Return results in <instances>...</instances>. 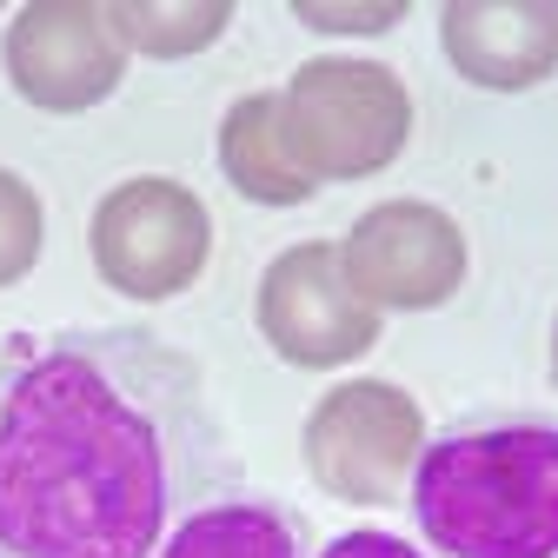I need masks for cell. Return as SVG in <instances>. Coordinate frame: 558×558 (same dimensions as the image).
<instances>
[{
    "mask_svg": "<svg viewBox=\"0 0 558 558\" xmlns=\"http://www.w3.org/2000/svg\"><path fill=\"white\" fill-rule=\"evenodd\" d=\"M339 259H345L353 293L373 313L379 306L433 313V306H446L459 293V279H465V233L426 199H386L366 220H353Z\"/></svg>",
    "mask_w": 558,
    "mask_h": 558,
    "instance_id": "obj_8",
    "label": "cell"
},
{
    "mask_svg": "<svg viewBox=\"0 0 558 558\" xmlns=\"http://www.w3.org/2000/svg\"><path fill=\"white\" fill-rule=\"evenodd\" d=\"M220 167L227 180L259 199V206H300L313 193V180L293 167V147L279 133V94H246L233 100L227 126H220Z\"/></svg>",
    "mask_w": 558,
    "mask_h": 558,
    "instance_id": "obj_10",
    "label": "cell"
},
{
    "mask_svg": "<svg viewBox=\"0 0 558 558\" xmlns=\"http://www.w3.org/2000/svg\"><path fill=\"white\" fill-rule=\"evenodd\" d=\"M253 319L287 366H345L366 345H379V313L353 293L339 246L326 240L287 246L266 266Z\"/></svg>",
    "mask_w": 558,
    "mask_h": 558,
    "instance_id": "obj_6",
    "label": "cell"
},
{
    "mask_svg": "<svg viewBox=\"0 0 558 558\" xmlns=\"http://www.w3.org/2000/svg\"><path fill=\"white\" fill-rule=\"evenodd\" d=\"M160 558H300V525L272 499H214L167 532Z\"/></svg>",
    "mask_w": 558,
    "mask_h": 558,
    "instance_id": "obj_11",
    "label": "cell"
},
{
    "mask_svg": "<svg viewBox=\"0 0 558 558\" xmlns=\"http://www.w3.org/2000/svg\"><path fill=\"white\" fill-rule=\"evenodd\" d=\"M551 379H558V326H551Z\"/></svg>",
    "mask_w": 558,
    "mask_h": 558,
    "instance_id": "obj_16",
    "label": "cell"
},
{
    "mask_svg": "<svg viewBox=\"0 0 558 558\" xmlns=\"http://www.w3.org/2000/svg\"><path fill=\"white\" fill-rule=\"evenodd\" d=\"M233 21L227 0H206V8H147V0H126V8H113V27L126 47L140 53H154V60H180V53H199V47H214L220 27Z\"/></svg>",
    "mask_w": 558,
    "mask_h": 558,
    "instance_id": "obj_12",
    "label": "cell"
},
{
    "mask_svg": "<svg viewBox=\"0 0 558 558\" xmlns=\"http://www.w3.org/2000/svg\"><path fill=\"white\" fill-rule=\"evenodd\" d=\"M300 21H319V27H332V34H379V27H392L405 8H293Z\"/></svg>",
    "mask_w": 558,
    "mask_h": 558,
    "instance_id": "obj_14",
    "label": "cell"
},
{
    "mask_svg": "<svg viewBox=\"0 0 558 558\" xmlns=\"http://www.w3.org/2000/svg\"><path fill=\"white\" fill-rule=\"evenodd\" d=\"M279 133L313 186L366 180L405 154L412 100L379 60H306L279 87Z\"/></svg>",
    "mask_w": 558,
    "mask_h": 558,
    "instance_id": "obj_3",
    "label": "cell"
},
{
    "mask_svg": "<svg viewBox=\"0 0 558 558\" xmlns=\"http://www.w3.org/2000/svg\"><path fill=\"white\" fill-rule=\"evenodd\" d=\"M412 512L446 558H558V426L493 412L412 465Z\"/></svg>",
    "mask_w": 558,
    "mask_h": 558,
    "instance_id": "obj_2",
    "label": "cell"
},
{
    "mask_svg": "<svg viewBox=\"0 0 558 558\" xmlns=\"http://www.w3.org/2000/svg\"><path fill=\"white\" fill-rule=\"evenodd\" d=\"M40 240H47V220H40V199L21 173L0 167V287L34 272L40 259Z\"/></svg>",
    "mask_w": 558,
    "mask_h": 558,
    "instance_id": "obj_13",
    "label": "cell"
},
{
    "mask_svg": "<svg viewBox=\"0 0 558 558\" xmlns=\"http://www.w3.org/2000/svg\"><path fill=\"white\" fill-rule=\"evenodd\" d=\"M418 405L386 379H353L313 405L306 418V472L345 506H392L418 465Z\"/></svg>",
    "mask_w": 558,
    "mask_h": 558,
    "instance_id": "obj_5",
    "label": "cell"
},
{
    "mask_svg": "<svg viewBox=\"0 0 558 558\" xmlns=\"http://www.w3.org/2000/svg\"><path fill=\"white\" fill-rule=\"evenodd\" d=\"M227 478L206 379L140 326L0 345V558H160Z\"/></svg>",
    "mask_w": 558,
    "mask_h": 558,
    "instance_id": "obj_1",
    "label": "cell"
},
{
    "mask_svg": "<svg viewBox=\"0 0 558 558\" xmlns=\"http://www.w3.org/2000/svg\"><path fill=\"white\" fill-rule=\"evenodd\" d=\"M214 259V214L180 180L140 173L94 206V266L126 300H173Z\"/></svg>",
    "mask_w": 558,
    "mask_h": 558,
    "instance_id": "obj_4",
    "label": "cell"
},
{
    "mask_svg": "<svg viewBox=\"0 0 558 558\" xmlns=\"http://www.w3.org/2000/svg\"><path fill=\"white\" fill-rule=\"evenodd\" d=\"M126 74V40L113 8L87 0H34L8 27V81L40 113H87Z\"/></svg>",
    "mask_w": 558,
    "mask_h": 558,
    "instance_id": "obj_7",
    "label": "cell"
},
{
    "mask_svg": "<svg viewBox=\"0 0 558 558\" xmlns=\"http://www.w3.org/2000/svg\"><path fill=\"white\" fill-rule=\"evenodd\" d=\"M319 558H418L405 538H392V532H345V538H332Z\"/></svg>",
    "mask_w": 558,
    "mask_h": 558,
    "instance_id": "obj_15",
    "label": "cell"
},
{
    "mask_svg": "<svg viewBox=\"0 0 558 558\" xmlns=\"http://www.w3.org/2000/svg\"><path fill=\"white\" fill-rule=\"evenodd\" d=\"M446 60L472 87L525 94L558 66V0H459L439 14Z\"/></svg>",
    "mask_w": 558,
    "mask_h": 558,
    "instance_id": "obj_9",
    "label": "cell"
}]
</instances>
